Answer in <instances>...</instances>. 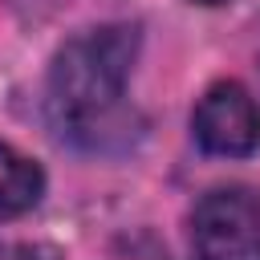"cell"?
<instances>
[{"instance_id": "cell-1", "label": "cell", "mask_w": 260, "mask_h": 260, "mask_svg": "<svg viewBox=\"0 0 260 260\" xmlns=\"http://www.w3.org/2000/svg\"><path fill=\"white\" fill-rule=\"evenodd\" d=\"M138 24L114 20L69 37L49 65V118L61 138L102 146L106 134L122 130V93L138 61Z\"/></svg>"}, {"instance_id": "cell-2", "label": "cell", "mask_w": 260, "mask_h": 260, "mask_svg": "<svg viewBox=\"0 0 260 260\" xmlns=\"http://www.w3.org/2000/svg\"><path fill=\"white\" fill-rule=\"evenodd\" d=\"M191 244L199 260H260V191H207L191 211Z\"/></svg>"}, {"instance_id": "cell-4", "label": "cell", "mask_w": 260, "mask_h": 260, "mask_svg": "<svg viewBox=\"0 0 260 260\" xmlns=\"http://www.w3.org/2000/svg\"><path fill=\"white\" fill-rule=\"evenodd\" d=\"M45 195V171L37 158L20 154L12 142H0V219L32 211Z\"/></svg>"}, {"instance_id": "cell-5", "label": "cell", "mask_w": 260, "mask_h": 260, "mask_svg": "<svg viewBox=\"0 0 260 260\" xmlns=\"http://www.w3.org/2000/svg\"><path fill=\"white\" fill-rule=\"evenodd\" d=\"M191 4H203V8H219V4H228V0H191Z\"/></svg>"}, {"instance_id": "cell-3", "label": "cell", "mask_w": 260, "mask_h": 260, "mask_svg": "<svg viewBox=\"0 0 260 260\" xmlns=\"http://www.w3.org/2000/svg\"><path fill=\"white\" fill-rule=\"evenodd\" d=\"M191 134L199 150L215 158H248L260 150V106L236 77L211 81L191 114Z\"/></svg>"}]
</instances>
